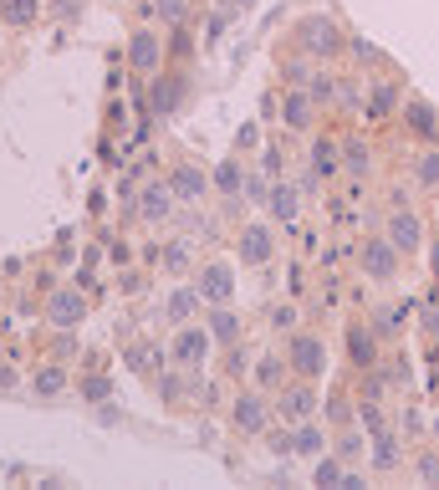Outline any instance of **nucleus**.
<instances>
[{
	"label": "nucleus",
	"instance_id": "obj_47",
	"mask_svg": "<svg viewBox=\"0 0 439 490\" xmlns=\"http://www.w3.org/2000/svg\"><path fill=\"white\" fill-rule=\"evenodd\" d=\"M266 194H271V174H246V205H266Z\"/></svg>",
	"mask_w": 439,
	"mask_h": 490
},
{
	"label": "nucleus",
	"instance_id": "obj_40",
	"mask_svg": "<svg viewBox=\"0 0 439 490\" xmlns=\"http://www.w3.org/2000/svg\"><path fill=\"white\" fill-rule=\"evenodd\" d=\"M148 16H154V26H184L189 21V0H154Z\"/></svg>",
	"mask_w": 439,
	"mask_h": 490
},
{
	"label": "nucleus",
	"instance_id": "obj_19",
	"mask_svg": "<svg viewBox=\"0 0 439 490\" xmlns=\"http://www.w3.org/2000/svg\"><path fill=\"white\" fill-rule=\"evenodd\" d=\"M301 209H307V194H301L297 184H286V179H271V194H266L271 225H297Z\"/></svg>",
	"mask_w": 439,
	"mask_h": 490
},
{
	"label": "nucleus",
	"instance_id": "obj_20",
	"mask_svg": "<svg viewBox=\"0 0 439 490\" xmlns=\"http://www.w3.org/2000/svg\"><path fill=\"white\" fill-rule=\"evenodd\" d=\"M184 93H189L184 72H158V77H154V93H148L154 118H174V112H179V102H184Z\"/></svg>",
	"mask_w": 439,
	"mask_h": 490
},
{
	"label": "nucleus",
	"instance_id": "obj_3",
	"mask_svg": "<svg viewBox=\"0 0 439 490\" xmlns=\"http://www.w3.org/2000/svg\"><path fill=\"white\" fill-rule=\"evenodd\" d=\"M286 368H291V379H312L322 383L332 373V348L327 337L317 333V327H297V333H286Z\"/></svg>",
	"mask_w": 439,
	"mask_h": 490
},
{
	"label": "nucleus",
	"instance_id": "obj_13",
	"mask_svg": "<svg viewBox=\"0 0 439 490\" xmlns=\"http://www.w3.org/2000/svg\"><path fill=\"white\" fill-rule=\"evenodd\" d=\"M164 62H169V41L158 36V26H133V36H128V67L139 77H158Z\"/></svg>",
	"mask_w": 439,
	"mask_h": 490
},
{
	"label": "nucleus",
	"instance_id": "obj_18",
	"mask_svg": "<svg viewBox=\"0 0 439 490\" xmlns=\"http://www.w3.org/2000/svg\"><path fill=\"white\" fill-rule=\"evenodd\" d=\"M307 169H312L322 184L343 179V143L332 138V133H312V143H307Z\"/></svg>",
	"mask_w": 439,
	"mask_h": 490
},
{
	"label": "nucleus",
	"instance_id": "obj_28",
	"mask_svg": "<svg viewBox=\"0 0 439 490\" xmlns=\"http://www.w3.org/2000/svg\"><path fill=\"white\" fill-rule=\"evenodd\" d=\"M327 444H332V434L317 419H307V424H291V455L297 459H307L312 465L317 455H327Z\"/></svg>",
	"mask_w": 439,
	"mask_h": 490
},
{
	"label": "nucleus",
	"instance_id": "obj_53",
	"mask_svg": "<svg viewBox=\"0 0 439 490\" xmlns=\"http://www.w3.org/2000/svg\"><path fill=\"white\" fill-rule=\"evenodd\" d=\"M261 174L282 179V148H261Z\"/></svg>",
	"mask_w": 439,
	"mask_h": 490
},
{
	"label": "nucleus",
	"instance_id": "obj_42",
	"mask_svg": "<svg viewBox=\"0 0 439 490\" xmlns=\"http://www.w3.org/2000/svg\"><path fill=\"white\" fill-rule=\"evenodd\" d=\"M363 102H368V93H363L358 77H343V82H337V102H332V112H363Z\"/></svg>",
	"mask_w": 439,
	"mask_h": 490
},
{
	"label": "nucleus",
	"instance_id": "obj_22",
	"mask_svg": "<svg viewBox=\"0 0 439 490\" xmlns=\"http://www.w3.org/2000/svg\"><path fill=\"white\" fill-rule=\"evenodd\" d=\"M291 379V368H286V352H261V358H251V388H261V394H276L282 383Z\"/></svg>",
	"mask_w": 439,
	"mask_h": 490
},
{
	"label": "nucleus",
	"instance_id": "obj_41",
	"mask_svg": "<svg viewBox=\"0 0 439 490\" xmlns=\"http://www.w3.org/2000/svg\"><path fill=\"white\" fill-rule=\"evenodd\" d=\"M0 16L11 21V26H21V31H26V26L41 16V0H0Z\"/></svg>",
	"mask_w": 439,
	"mask_h": 490
},
{
	"label": "nucleus",
	"instance_id": "obj_17",
	"mask_svg": "<svg viewBox=\"0 0 439 490\" xmlns=\"http://www.w3.org/2000/svg\"><path fill=\"white\" fill-rule=\"evenodd\" d=\"M399 118H404V133H408V138L439 143V108L429 102V97L408 93V97H404V108H399Z\"/></svg>",
	"mask_w": 439,
	"mask_h": 490
},
{
	"label": "nucleus",
	"instance_id": "obj_31",
	"mask_svg": "<svg viewBox=\"0 0 439 490\" xmlns=\"http://www.w3.org/2000/svg\"><path fill=\"white\" fill-rule=\"evenodd\" d=\"M317 67H322V62H317V57H307V51H297V47H291V51H286V57H282V62H276V77H282L286 87H307V82H312V72H317Z\"/></svg>",
	"mask_w": 439,
	"mask_h": 490
},
{
	"label": "nucleus",
	"instance_id": "obj_33",
	"mask_svg": "<svg viewBox=\"0 0 439 490\" xmlns=\"http://www.w3.org/2000/svg\"><path fill=\"white\" fill-rule=\"evenodd\" d=\"M408 316H414V307H378L368 322H373V333L383 337V343H399L404 327H408Z\"/></svg>",
	"mask_w": 439,
	"mask_h": 490
},
{
	"label": "nucleus",
	"instance_id": "obj_21",
	"mask_svg": "<svg viewBox=\"0 0 439 490\" xmlns=\"http://www.w3.org/2000/svg\"><path fill=\"white\" fill-rule=\"evenodd\" d=\"M204 327H210V337H215L220 348H236L240 337H246V322H240V307H236V301H225V307H210Z\"/></svg>",
	"mask_w": 439,
	"mask_h": 490
},
{
	"label": "nucleus",
	"instance_id": "obj_52",
	"mask_svg": "<svg viewBox=\"0 0 439 490\" xmlns=\"http://www.w3.org/2000/svg\"><path fill=\"white\" fill-rule=\"evenodd\" d=\"M251 148H261V128L246 123L240 128V138H236V154H251Z\"/></svg>",
	"mask_w": 439,
	"mask_h": 490
},
{
	"label": "nucleus",
	"instance_id": "obj_44",
	"mask_svg": "<svg viewBox=\"0 0 439 490\" xmlns=\"http://www.w3.org/2000/svg\"><path fill=\"white\" fill-rule=\"evenodd\" d=\"M77 394L87 398V404H108V398H112V379H103V373H87V379L77 383Z\"/></svg>",
	"mask_w": 439,
	"mask_h": 490
},
{
	"label": "nucleus",
	"instance_id": "obj_4",
	"mask_svg": "<svg viewBox=\"0 0 439 490\" xmlns=\"http://www.w3.org/2000/svg\"><path fill=\"white\" fill-rule=\"evenodd\" d=\"M215 337H210V327L204 322H179L169 333V343H164V352H169L174 368H184V373H204L210 368V358H215Z\"/></svg>",
	"mask_w": 439,
	"mask_h": 490
},
{
	"label": "nucleus",
	"instance_id": "obj_6",
	"mask_svg": "<svg viewBox=\"0 0 439 490\" xmlns=\"http://www.w3.org/2000/svg\"><path fill=\"white\" fill-rule=\"evenodd\" d=\"M271 409H276L282 424H307V419L322 414V394H317L312 379H286L282 388L271 394Z\"/></svg>",
	"mask_w": 439,
	"mask_h": 490
},
{
	"label": "nucleus",
	"instance_id": "obj_32",
	"mask_svg": "<svg viewBox=\"0 0 439 490\" xmlns=\"http://www.w3.org/2000/svg\"><path fill=\"white\" fill-rule=\"evenodd\" d=\"M399 108V82L393 77H383L373 87V97H368V102H363V118H368V123H389V112Z\"/></svg>",
	"mask_w": 439,
	"mask_h": 490
},
{
	"label": "nucleus",
	"instance_id": "obj_30",
	"mask_svg": "<svg viewBox=\"0 0 439 490\" xmlns=\"http://www.w3.org/2000/svg\"><path fill=\"white\" fill-rule=\"evenodd\" d=\"M408 475H414V486H439V444L435 440L408 450Z\"/></svg>",
	"mask_w": 439,
	"mask_h": 490
},
{
	"label": "nucleus",
	"instance_id": "obj_55",
	"mask_svg": "<svg viewBox=\"0 0 439 490\" xmlns=\"http://www.w3.org/2000/svg\"><path fill=\"white\" fill-rule=\"evenodd\" d=\"M123 123H128V112H123V102L112 97V102H108V128H112V133H123Z\"/></svg>",
	"mask_w": 439,
	"mask_h": 490
},
{
	"label": "nucleus",
	"instance_id": "obj_37",
	"mask_svg": "<svg viewBox=\"0 0 439 490\" xmlns=\"http://www.w3.org/2000/svg\"><path fill=\"white\" fill-rule=\"evenodd\" d=\"M128 363H133V373H143V379L154 383L158 368H169V352L164 348H128Z\"/></svg>",
	"mask_w": 439,
	"mask_h": 490
},
{
	"label": "nucleus",
	"instance_id": "obj_39",
	"mask_svg": "<svg viewBox=\"0 0 439 490\" xmlns=\"http://www.w3.org/2000/svg\"><path fill=\"white\" fill-rule=\"evenodd\" d=\"M343 475H347V465L332 455V450L312 459V486H343Z\"/></svg>",
	"mask_w": 439,
	"mask_h": 490
},
{
	"label": "nucleus",
	"instance_id": "obj_48",
	"mask_svg": "<svg viewBox=\"0 0 439 490\" xmlns=\"http://www.w3.org/2000/svg\"><path fill=\"white\" fill-rule=\"evenodd\" d=\"M414 322H419L424 343H439V307H414Z\"/></svg>",
	"mask_w": 439,
	"mask_h": 490
},
{
	"label": "nucleus",
	"instance_id": "obj_26",
	"mask_svg": "<svg viewBox=\"0 0 439 490\" xmlns=\"http://www.w3.org/2000/svg\"><path fill=\"white\" fill-rule=\"evenodd\" d=\"M200 307H204V297H200V286H194V281H179L169 297H164V316H169V327L194 322V316H200Z\"/></svg>",
	"mask_w": 439,
	"mask_h": 490
},
{
	"label": "nucleus",
	"instance_id": "obj_12",
	"mask_svg": "<svg viewBox=\"0 0 439 490\" xmlns=\"http://www.w3.org/2000/svg\"><path fill=\"white\" fill-rule=\"evenodd\" d=\"M236 261L240 266H251V271H261V266H271L276 261V225L271 220H246L236 230Z\"/></svg>",
	"mask_w": 439,
	"mask_h": 490
},
{
	"label": "nucleus",
	"instance_id": "obj_51",
	"mask_svg": "<svg viewBox=\"0 0 439 490\" xmlns=\"http://www.w3.org/2000/svg\"><path fill=\"white\" fill-rule=\"evenodd\" d=\"M189 47H194V41H189V31H184V26H174V41H169V57H174V62H184V57H189Z\"/></svg>",
	"mask_w": 439,
	"mask_h": 490
},
{
	"label": "nucleus",
	"instance_id": "obj_36",
	"mask_svg": "<svg viewBox=\"0 0 439 490\" xmlns=\"http://www.w3.org/2000/svg\"><path fill=\"white\" fill-rule=\"evenodd\" d=\"M322 414H327V424L332 429H343L358 419V404H353V394L347 388H332V398H322Z\"/></svg>",
	"mask_w": 439,
	"mask_h": 490
},
{
	"label": "nucleus",
	"instance_id": "obj_15",
	"mask_svg": "<svg viewBox=\"0 0 439 490\" xmlns=\"http://www.w3.org/2000/svg\"><path fill=\"white\" fill-rule=\"evenodd\" d=\"M179 209V200H174L169 179H143L139 190H133V215H139L143 225H164Z\"/></svg>",
	"mask_w": 439,
	"mask_h": 490
},
{
	"label": "nucleus",
	"instance_id": "obj_38",
	"mask_svg": "<svg viewBox=\"0 0 439 490\" xmlns=\"http://www.w3.org/2000/svg\"><path fill=\"white\" fill-rule=\"evenodd\" d=\"M358 424L368 429V434H378L383 424H393L389 404H383V398H358Z\"/></svg>",
	"mask_w": 439,
	"mask_h": 490
},
{
	"label": "nucleus",
	"instance_id": "obj_11",
	"mask_svg": "<svg viewBox=\"0 0 439 490\" xmlns=\"http://www.w3.org/2000/svg\"><path fill=\"white\" fill-rule=\"evenodd\" d=\"M317 118H322V102H317L307 87H286L282 102H276V123H282L286 133H297V138H312Z\"/></svg>",
	"mask_w": 439,
	"mask_h": 490
},
{
	"label": "nucleus",
	"instance_id": "obj_25",
	"mask_svg": "<svg viewBox=\"0 0 439 490\" xmlns=\"http://www.w3.org/2000/svg\"><path fill=\"white\" fill-rule=\"evenodd\" d=\"M332 455L343 459V465H363L368 459V429L353 419V424H343V429H332V444H327Z\"/></svg>",
	"mask_w": 439,
	"mask_h": 490
},
{
	"label": "nucleus",
	"instance_id": "obj_45",
	"mask_svg": "<svg viewBox=\"0 0 439 490\" xmlns=\"http://www.w3.org/2000/svg\"><path fill=\"white\" fill-rule=\"evenodd\" d=\"M424 388L429 398H439V343H424Z\"/></svg>",
	"mask_w": 439,
	"mask_h": 490
},
{
	"label": "nucleus",
	"instance_id": "obj_43",
	"mask_svg": "<svg viewBox=\"0 0 439 490\" xmlns=\"http://www.w3.org/2000/svg\"><path fill=\"white\" fill-rule=\"evenodd\" d=\"M301 327V307L297 301H276V307H271V333H297Z\"/></svg>",
	"mask_w": 439,
	"mask_h": 490
},
{
	"label": "nucleus",
	"instance_id": "obj_54",
	"mask_svg": "<svg viewBox=\"0 0 439 490\" xmlns=\"http://www.w3.org/2000/svg\"><path fill=\"white\" fill-rule=\"evenodd\" d=\"M424 255H429V276H435V286H439V236L424 240Z\"/></svg>",
	"mask_w": 439,
	"mask_h": 490
},
{
	"label": "nucleus",
	"instance_id": "obj_27",
	"mask_svg": "<svg viewBox=\"0 0 439 490\" xmlns=\"http://www.w3.org/2000/svg\"><path fill=\"white\" fill-rule=\"evenodd\" d=\"M408 179H414V190L439 194V143H419V154L408 158Z\"/></svg>",
	"mask_w": 439,
	"mask_h": 490
},
{
	"label": "nucleus",
	"instance_id": "obj_2",
	"mask_svg": "<svg viewBox=\"0 0 439 490\" xmlns=\"http://www.w3.org/2000/svg\"><path fill=\"white\" fill-rule=\"evenodd\" d=\"M353 261H358V276H363V281L393 286V281H404V261H408V255L399 251V245H393L383 230H373V236H363V240H358Z\"/></svg>",
	"mask_w": 439,
	"mask_h": 490
},
{
	"label": "nucleus",
	"instance_id": "obj_29",
	"mask_svg": "<svg viewBox=\"0 0 439 490\" xmlns=\"http://www.w3.org/2000/svg\"><path fill=\"white\" fill-rule=\"evenodd\" d=\"M210 184H215L220 200H240L246 194V164H240V154L220 158L215 169H210Z\"/></svg>",
	"mask_w": 439,
	"mask_h": 490
},
{
	"label": "nucleus",
	"instance_id": "obj_49",
	"mask_svg": "<svg viewBox=\"0 0 439 490\" xmlns=\"http://www.w3.org/2000/svg\"><path fill=\"white\" fill-rule=\"evenodd\" d=\"M347 57H358V62H383V51L373 47V41H363V36H347Z\"/></svg>",
	"mask_w": 439,
	"mask_h": 490
},
{
	"label": "nucleus",
	"instance_id": "obj_57",
	"mask_svg": "<svg viewBox=\"0 0 439 490\" xmlns=\"http://www.w3.org/2000/svg\"><path fill=\"white\" fill-rule=\"evenodd\" d=\"M16 383H21V373L5 363V358H0V388H16Z\"/></svg>",
	"mask_w": 439,
	"mask_h": 490
},
{
	"label": "nucleus",
	"instance_id": "obj_50",
	"mask_svg": "<svg viewBox=\"0 0 439 490\" xmlns=\"http://www.w3.org/2000/svg\"><path fill=\"white\" fill-rule=\"evenodd\" d=\"M225 373H230V379H236V373H246V379H251V358L240 352V343H236V348H225Z\"/></svg>",
	"mask_w": 439,
	"mask_h": 490
},
{
	"label": "nucleus",
	"instance_id": "obj_16",
	"mask_svg": "<svg viewBox=\"0 0 439 490\" xmlns=\"http://www.w3.org/2000/svg\"><path fill=\"white\" fill-rule=\"evenodd\" d=\"M164 179H169V190H174V200H179V205H200V200H210V194H215L210 169H200L194 158H179Z\"/></svg>",
	"mask_w": 439,
	"mask_h": 490
},
{
	"label": "nucleus",
	"instance_id": "obj_59",
	"mask_svg": "<svg viewBox=\"0 0 439 490\" xmlns=\"http://www.w3.org/2000/svg\"><path fill=\"white\" fill-rule=\"evenodd\" d=\"M230 5H236V11H251V5H255V0H230Z\"/></svg>",
	"mask_w": 439,
	"mask_h": 490
},
{
	"label": "nucleus",
	"instance_id": "obj_7",
	"mask_svg": "<svg viewBox=\"0 0 439 490\" xmlns=\"http://www.w3.org/2000/svg\"><path fill=\"white\" fill-rule=\"evenodd\" d=\"M368 475H399L408 470V434L399 424H383L378 434H368V459H363Z\"/></svg>",
	"mask_w": 439,
	"mask_h": 490
},
{
	"label": "nucleus",
	"instance_id": "obj_10",
	"mask_svg": "<svg viewBox=\"0 0 439 490\" xmlns=\"http://www.w3.org/2000/svg\"><path fill=\"white\" fill-rule=\"evenodd\" d=\"M383 236H389L404 255H419L424 240H429V225H424V215L408 205V200H399V205H389V215H383Z\"/></svg>",
	"mask_w": 439,
	"mask_h": 490
},
{
	"label": "nucleus",
	"instance_id": "obj_35",
	"mask_svg": "<svg viewBox=\"0 0 439 490\" xmlns=\"http://www.w3.org/2000/svg\"><path fill=\"white\" fill-rule=\"evenodd\" d=\"M337 82H343V72H332L327 62L317 67L312 82H307V93H312L317 102H322V112H332V102H337Z\"/></svg>",
	"mask_w": 439,
	"mask_h": 490
},
{
	"label": "nucleus",
	"instance_id": "obj_34",
	"mask_svg": "<svg viewBox=\"0 0 439 490\" xmlns=\"http://www.w3.org/2000/svg\"><path fill=\"white\" fill-rule=\"evenodd\" d=\"M158 266L174 271V276H189V271H194V240H189V236H174L169 245H164V255H158Z\"/></svg>",
	"mask_w": 439,
	"mask_h": 490
},
{
	"label": "nucleus",
	"instance_id": "obj_46",
	"mask_svg": "<svg viewBox=\"0 0 439 490\" xmlns=\"http://www.w3.org/2000/svg\"><path fill=\"white\" fill-rule=\"evenodd\" d=\"M393 424L404 429V434H408V444H414V440H419V434H424V429H429V419H424V414L414 409V404H408V409L399 414V419H393Z\"/></svg>",
	"mask_w": 439,
	"mask_h": 490
},
{
	"label": "nucleus",
	"instance_id": "obj_58",
	"mask_svg": "<svg viewBox=\"0 0 439 490\" xmlns=\"http://www.w3.org/2000/svg\"><path fill=\"white\" fill-rule=\"evenodd\" d=\"M424 440H435V444H439V409L429 414V429H424Z\"/></svg>",
	"mask_w": 439,
	"mask_h": 490
},
{
	"label": "nucleus",
	"instance_id": "obj_56",
	"mask_svg": "<svg viewBox=\"0 0 439 490\" xmlns=\"http://www.w3.org/2000/svg\"><path fill=\"white\" fill-rule=\"evenodd\" d=\"M108 255L118 261V266H128V261H133V251H128L123 240H108Z\"/></svg>",
	"mask_w": 439,
	"mask_h": 490
},
{
	"label": "nucleus",
	"instance_id": "obj_24",
	"mask_svg": "<svg viewBox=\"0 0 439 490\" xmlns=\"http://www.w3.org/2000/svg\"><path fill=\"white\" fill-rule=\"evenodd\" d=\"M67 388H72V368L62 363V358H51V363H41V368H31V394L36 398H62Z\"/></svg>",
	"mask_w": 439,
	"mask_h": 490
},
{
	"label": "nucleus",
	"instance_id": "obj_14",
	"mask_svg": "<svg viewBox=\"0 0 439 490\" xmlns=\"http://www.w3.org/2000/svg\"><path fill=\"white\" fill-rule=\"evenodd\" d=\"M194 286H200L204 307H225V301H236V261H230V255L204 261V266L194 271Z\"/></svg>",
	"mask_w": 439,
	"mask_h": 490
},
{
	"label": "nucleus",
	"instance_id": "obj_5",
	"mask_svg": "<svg viewBox=\"0 0 439 490\" xmlns=\"http://www.w3.org/2000/svg\"><path fill=\"white\" fill-rule=\"evenodd\" d=\"M271 394H261V388H240L236 398H230V409H225V424H230V434H240V440H261L271 429Z\"/></svg>",
	"mask_w": 439,
	"mask_h": 490
},
{
	"label": "nucleus",
	"instance_id": "obj_1",
	"mask_svg": "<svg viewBox=\"0 0 439 490\" xmlns=\"http://www.w3.org/2000/svg\"><path fill=\"white\" fill-rule=\"evenodd\" d=\"M291 47L332 67L337 57H347V31L327 16V11H307V16L291 21Z\"/></svg>",
	"mask_w": 439,
	"mask_h": 490
},
{
	"label": "nucleus",
	"instance_id": "obj_9",
	"mask_svg": "<svg viewBox=\"0 0 439 490\" xmlns=\"http://www.w3.org/2000/svg\"><path fill=\"white\" fill-rule=\"evenodd\" d=\"M57 333H77L82 322L93 316V301H87V286H51L47 291V307H41Z\"/></svg>",
	"mask_w": 439,
	"mask_h": 490
},
{
	"label": "nucleus",
	"instance_id": "obj_8",
	"mask_svg": "<svg viewBox=\"0 0 439 490\" xmlns=\"http://www.w3.org/2000/svg\"><path fill=\"white\" fill-rule=\"evenodd\" d=\"M383 348H389V343L373 333L368 316H353V322L343 327V358H347L353 373H373V368L383 363Z\"/></svg>",
	"mask_w": 439,
	"mask_h": 490
},
{
	"label": "nucleus",
	"instance_id": "obj_23",
	"mask_svg": "<svg viewBox=\"0 0 439 490\" xmlns=\"http://www.w3.org/2000/svg\"><path fill=\"white\" fill-rule=\"evenodd\" d=\"M337 143H343V174H347V179H368V174H373L378 148L363 138V133H343Z\"/></svg>",
	"mask_w": 439,
	"mask_h": 490
}]
</instances>
